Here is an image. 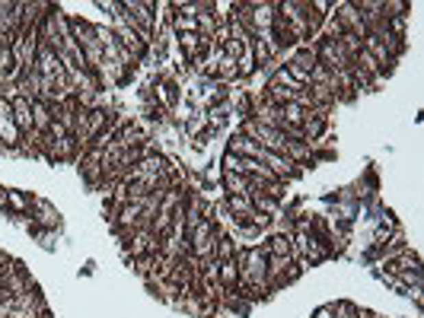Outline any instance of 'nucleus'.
<instances>
[{
    "label": "nucleus",
    "mask_w": 424,
    "mask_h": 318,
    "mask_svg": "<svg viewBox=\"0 0 424 318\" xmlns=\"http://www.w3.org/2000/svg\"><path fill=\"white\" fill-rule=\"evenodd\" d=\"M313 48H316V64H323L329 73L354 70V57H351L335 38H319Z\"/></svg>",
    "instance_id": "obj_3"
},
{
    "label": "nucleus",
    "mask_w": 424,
    "mask_h": 318,
    "mask_svg": "<svg viewBox=\"0 0 424 318\" xmlns=\"http://www.w3.org/2000/svg\"><path fill=\"white\" fill-rule=\"evenodd\" d=\"M51 121H55V105L45 102V99L32 102V131H38V134L45 137L48 127H51Z\"/></svg>",
    "instance_id": "obj_12"
},
{
    "label": "nucleus",
    "mask_w": 424,
    "mask_h": 318,
    "mask_svg": "<svg viewBox=\"0 0 424 318\" xmlns=\"http://www.w3.org/2000/svg\"><path fill=\"white\" fill-rule=\"evenodd\" d=\"M236 252H240V248H236V242H233L230 236H221L217 246H214V258H217V261H230V258H236Z\"/></svg>",
    "instance_id": "obj_26"
},
{
    "label": "nucleus",
    "mask_w": 424,
    "mask_h": 318,
    "mask_svg": "<svg viewBox=\"0 0 424 318\" xmlns=\"http://www.w3.org/2000/svg\"><path fill=\"white\" fill-rule=\"evenodd\" d=\"M13 61H16V67L23 73L36 70V55H38V32H19L16 38H13Z\"/></svg>",
    "instance_id": "obj_6"
},
{
    "label": "nucleus",
    "mask_w": 424,
    "mask_h": 318,
    "mask_svg": "<svg viewBox=\"0 0 424 318\" xmlns=\"http://www.w3.org/2000/svg\"><path fill=\"white\" fill-rule=\"evenodd\" d=\"M208 220V207H204V198L201 194H188L185 200V229H195L198 223Z\"/></svg>",
    "instance_id": "obj_13"
},
{
    "label": "nucleus",
    "mask_w": 424,
    "mask_h": 318,
    "mask_svg": "<svg viewBox=\"0 0 424 318\" xmlns=\"http://www.w3.org/2000/svg\"><path fill=\"white\" fill-rule=\"evenodd\" d=\"M230 153H236V156H249V159H258V153H262V146L252 140V137H246V134H236L230 140Z\"/></svg>",
    "instance_id": "obj_21"
},
{
    "label": "nucleus",
    "mask_w": 424,
    "mask_h": 318,
    "mask_svg": "<svg viewBox=\"0 0 424 318\" xmlns=\"http://www.w3.org/2000/svg\"><path fill=\"white\" fill-rule=\"evenodd\" d=\"M71 38H74L80 48L92 45V42H96V26L86 23V19H71Z\"/></svg>",
    "instance_id": "obj_18"
},
{
    "label": "nucleus",
    "mask_w": 424,
    "mask_h": 318,
    "mask_svg": "<svg viewBox=\"0 0 424 318\" xmlns=\"http://www.w3.org/2000/svg\"><path fill=\"white\" fill-rule=\"evenodd\" d=\"M0 207H7V188L0 185Z\"/></svg>",
    "instance_id": "obj_32"
},
{
    "label": "nucleus",
    "mask_w": 424,
    "mask_h": 318,
    "mask_svg": "<svg viewBox=\"0 0 424 318\" xmlns=\"http://www.w3.org/2000/svg\"><path fill=\"white\" fill-rule=\"evenodd\" d=\"M10 267H13V258H10V254H3V252H0V277H3V274H7Z\"/></svg>",
    "instance_id": "obj_31"
},
{
    "label": "nucleus",
    "mask_w": 424,
    "mask_h": 318,
    "mask_svg": "<svg viewBox=\"0 0 424 318\" xmlns=\"http://www.w3.org/2000/svg\"><path fill=\"white\" fill-rule=\"evenodd\" d=\"M236 264H240V287L242 290H268V264L262 248H240L236 252Z\"/></svg>",
    "instance_id": "obj_1"
},
{
    "label": "nucleus",
    "mask_w": 424,
    "mask_h": 318,
    "mask_svg": "<svg viewBox=\"0 0 424 318\" xmlns=\"http://www.w3.org/2000/svg\"><path fill=\"white\" fill-rule=\"evenodd\" d=\"M325 124H329V115H319V111H310V118L303 121V140L313 144L325 134Z\"/></svg>",
    "instance_id": "obj_19"
},
{
    "label": "nucleus",
    "mask_w": 424,
    "mask_h": 318,
    "mask_svg": "<svg viewBox=\"0 0 424 318\" xmlns=\"http://www.w3.org/2000/svg\"><path fill=\"white\" fill-rule=\"evenodd\" d=\"M335 19H338V26L345 29V32H351V36H358V38L367 36V26H364L360 13L354 10V3H335Z\"/></svg>",
    "instance_id": "obj_9"
},
{
    "label": "nucleus",
    "mask_w": 424,
    "mask_h": 318,
    "mask_svg": "<svg viewBox=\"0 0 424 318\" xmlns=\"http://www.w3.org/2000/svg\"><path fill=\"white\" fill-rule=\"evenodd\" d=\"M10 105H13V121H16V127L23 134H29V131H32V99L13 92V96H10Z\"/></svg>",
    "instance_id": "obj_11"
},
{
    "label": "nucleus",
    "mask_w": 424,
    "mask_h": 318,
    "mask_svg": "<svg viewBox=\"0 0 424 318\" xmlns=\"http://www.w3.org/2000/svg\"><path fill=\"white\" fill-rule=\"evenodd\" d=\"M29 290H36V283L23 271V264L13 261V267L0 277V296H16V293H29Z\"/></svg>",
    "instance_id": "obj_7"
},
{
    "label": "nucleus",
    "mask_w": 424,
    "mask_h": 318,
    "mask_svg": "<svg viewBox=\"0 0 424 318\" xmlns=\"http://www.w3.org/2000/svg\"><path fill=\"white\" fill-rule=\"evenodd\" d=\"M287 159H294L297 165H306L313 159V146L310 144H300V140H287V150H284Z\"/></svg>",
    "instance_id": "obj_22"
},
{
    "label": "nucleus",
    "mask_w": 424,
    "mask_h": 318,
    "mask_svg": "<svg viewBox=\"0 0 424 318\" xmlns=\"http://www.w3.org/2000/svg\"><path fill=\"white\" fill-rule=\"evenodd\" d=\"M335 42H338V45H341V48H345V51H348V55H351V57H354V55H358V51H360V48H364V38H358V36H351V32H341V36H338V38H335Z\"/></svg>",
    "instance_id": "obj_29"
},
{
    "label": "nucleus",
    "mask_w": 424,
    "mask_h": 318,
    "mask_svg": "<svg viewBox=\"0 0 424 318\" xmlns=\"http://www.w3.org/2000/svg\"><path fill=\"white\" fill-rule=\"evenodd\" d=\"M252 207H255V213H265V217H281V204H277V198H271V194H262V191H252Z\"/></svg>",
    "instance_id": "obj_20"
},
{
    "label": "nucleus",
    "mask_w": 424,
    "mask_h": 318,
    "mask_svg": "<svg viewBox=\"0 0 424 318\" xmlns=\"http://www.w3.org/2000/svg\"><path fill=\"white\" fill-rule=\"evenodd\" d=\"M221 236L223 233L214 226V220L208 217L204 223H198L195 229H188V252H192L198 261H208V258H214V246H217V239Z\"/></svg>",
    "instance_id": "obj_4"
},
{
    "label": "nucleus",
    "mask_w": 424,
    "mask_h": 318,
    "mask_svg": "<svg viewBox=\"0 0 424 318\" xmlns=\"http://www.w3.org/2000/svg\"><path fill=\"white\" fill-rule=\"evenodd\" d=\"M7 207H13L19 217H23V213H29V207H32V198L23 194V191H7Z\"/></svg>",
    "instance_id": "obj_28"
},
{
    "label": "nucleus",
    "mask_w": 424,
    "mask_h": 318,
    "mask_svg": "<svg viewBox=\"0 0 424 318\" xmlns=\"http://www.w3.org/2000/svg\"><path fill=\"white\" fill-rule=\"evenodd\" d=\"M0 153H3V146H0Z\"/></svg>",
    "instance_id": "obj_34"
},
{
    "label": "nucleus",
    "mask_w": 424,
    "mask_h": 318,
    "mask_svg": "<svg viewBox=\"0 0 424 318\" xmlns=\"http://www.w3.org/2000/svg\"><path fill=\"white\" fill-rule=\"evenodd\" d=\"M153 10L157 3H150V0H121V13L115 16V23L131 26L150 45L153 42Z\"/></svg>",
    "instance_id": "obj_2"
},
{
    "label": "nucleus",
    "mask_w": 424,
    "mask_h": 318,
    "mask_svg": "<svg viewBox=\"0 0 424 318\" xmlns=\"http://www.w3.org/2000/svg\"><path fill=\"white\" fill-rule=\"evenodd\" d=\"M316 318H332V309H319L316 312Z\"/></svg>",
    "instance_id": "obj_33"
},
{
    "label": "nucleus",
    "mask_w": 424,
    "mask_h": 318,
    "mask_svg": "<svg viewBox=\"0 0 424 318\" xmlns=\"http://www.w3.org/2000/svg\"><path fill=\"white\" fill-rule=\"evenodd\" d=\"M112 140L121 144V150H138L140 144H147V134H144V127H140L138 121H131V124H121Z\"/></svg>",
    "instance_id": "obj_10"
},
{
    "label": "nucleus",
    "mask_w": 424,
    "mask_h": 318,
    "mask_svg": "<svg viewBox=\"0 0 424 318\" xmlns=\"http://www.w3.org/2000/svg\"><path fill=\"white\" fill-rule=\"evenodd\" d=\"M262 252L268 254H284V258H294V246H290V233H281V236H271L268 242H262Z\"/></svg>",
    "instance_id": "obj_16"
},
{
    "label": "nucleus",
    "mask_w": 424,
    "mask_h": 318,
    "mask_svg": "<svg viewBox=\"0 0 424 318\" xmlns=\"http://www.w3.org/2000/svg\"><path fill=\"white\" fill-rule=\"evenodd\" d=\"M242 134L252 137V140H255L262 150H268V153H277V156H284L287 140H290V137H284L281 131H275V127L258 124L255 118H246V124H242Z\"/></svg>",
    "instance_id": "obj_5"
},
{
    "label": "nucleus",
    "mask_w": 424,
    "mask_h": 318,
    "mask_svg": "<svg viewBox=\"0 0 424 318\" xmlns=\"http://www.w3.org/2000/svg\"><path fill=\"white\" fill-rule=\"evenodd\" d=\"M418 267V258L412 252H402L399 258H389L386 261V274H392V277H399L402 271H415Z\"/></svg>",
    "instance_id": "obj_23"
},
{
    "label": "nucleus",
    "mask_w": 424,
    "mask_h": 318,
    "mask_svg": "<svg viewBox=\"0 0 424 318\" xmlns=\"http://www.w3.org/2000/svg\"><path fill=\"white\" fill-rule=\"evenodd\" d=\"M32 207L38 210V220L45 223V226H58V210L48 204V200H42V198H32Z\"/></svg>",
    "instance_id": "obj_27"
},
{
    "label": "nucleus",
    "mask_w": 424,
    "mask_h": 318,
    "mask_svg": "<svg viewBox=\"0 0 424 318\" xmlns=\"http://www.w3.org/2000/svg\"><path fill=\"white\" fill-rule=\"evenodd\" d=\"M112 32H115V38H119V45L125 48V51H128L131 57H134V61H144V55H147V42H144V38L138 36V32H134V29L131 26H125V23H115V29H112Z\"/></svg>",
    "instance_id": "obj_8"
},
{
    "label": "nucleus",
    "mask_w": 424,
    "mask_h": 318,
    "mask_svg": "<svg viewBox=\"0 0 424 318\" xmlns=\"http://www.w3.org/2000/svg\"><path fill=\"white\" fill-rule=\"evenodd\" d=\"M160 96H163V102H166L169 109H173L175 102H179V92H175V83H163V86H160Z\"/></svg>",
    "instance_id": "obj_30"
},
{
    "label": "nucleus",
    "mask_w": 424,
    "mask_h": 318,
    "mask_svg": "<svg viewBox=\"0 0 424 318\" xmlns=\"http://www.w3.org/2000/svg\"><path fill=\"white\" fill-rule=\"evenodd\" d=\"M255 121L281 131V124H284V118H281V105H275V102H262V105L255 109Z\"/></svg>",
    "instance_id": "obj_17"
},
{
    "label": "nucleus",
    "mask_w": 424,
    "mask_h": 318,
    "mask_svg": "<svg viewBox=\"0 0 424 318\" xmlns=\"http://www.w3.org/2000/svg\"><path fill=\"white\" fill-rule=\"evenodd\" d=\"M281 118H284L287 124H294V127H303V121L310 118V111L300 109L297 102H284V105H281Z\"/></svg>",
    "instance_id": "obj_24"
},
{
    "label": "nucleus",
    "mask_w": 424,
    "mask_h": 318,
    "mask_svg": "<svg viewBox=\"0 0 424 318\" xmlns=\"http://www.w3.org/2000/svg\"><path fill=\"white\" fill-rule=\"evenodd\" d=\"M223 188H227V194H240V198H252V178H249V175L223 172Z\"/></svg>",
    "instance_id": "obj_15"
},
{
    "label": "nucleus",
    "mask_w": 424,
    "mask_h": 318,
    "mask_svg": "<svg viewBox=\"0 0 424 318\" xmlns=\"http://www.w3.org/2000/svg\"><path fill=\"white\" fill-rule=\"evenodd\" d=\"M221 290L223 293H236L240 290V264H236V258H230V261H221Z\"/></svg>",
    "instance_id": "obj_14"
},
{
    "label": "nucleus",
    "mask_w": 424,
    "mask_h": 318,
    "mask_svg": "<svg viewBox=\"0 0 424 318\" xmlns=\"http://www.w3.org/2000/svg\"><path fill=\"white\" fill-rule=\"evenodd\" d=\"M179 48H182V57H185V61L198 64V48H201V36H195V32H188V36H179Z\"/></svg>",
    "instance_id": "obj_25"
}]
</instances>
